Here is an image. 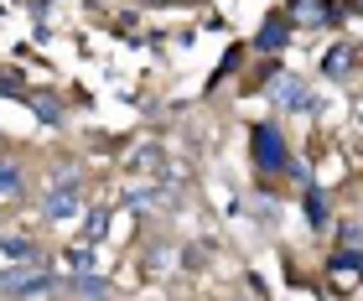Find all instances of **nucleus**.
<instances>
[{"mask_svg": "<svg viewBox=\"0 0 363 301\" xmlns=\"http://www.w3.org/2000/svg\"><path fill=\"white\" fill-rule=\"evenodd\" d=\"M0 296H62V280L42 270H11L0 280Z\"/></svg>", "mask_w": 363, "mask_h": 301, "instance_id": "f257e3e1", "label": "nucleus"}, {"mask_svg": "<svg viewBox=\"0 0 363 301\" xmlns=\"http://www.w3.org/2000/svg\"><path fill=\"white\" fill-rule=\"evenodd\" d=\"M250 150H255V166H265V172H286V141L275 136V125H255L250 136Z\"/></svg>", "mask_w": 363, "mask_h": 301, "instance_id": "f03ea898", "label": "nucleus"}, {"mask_svg": "<svg viewBox=\"0 0 363 301\" xmlns=\"http://www.w3.org/2000/svg\"><path fill=\"white\" fill-rule=\"evenodd\" d=\"M270 94H275V104H280V109H301V114H306V109H317V99L306 94V83L296 78V73L275 78V89H270Z\"/></svg>", "mask_w": 363, "mask_h": 301, "instance_id": "7ed1b4c3", "label": "nucleus"}, {"mask_svg": "<svg viewBox=\"0 0 363 301\" xmlns=\"http://www.w3.org/2000/svg\"><path fill=\"white\" fill-rule=\"evenodd\" d=\"M78 208H84V203H78V182H68V187H52V192H47V203H42V213H47L52 224L78 219Z\"/></svg>", "mask_w": 363, "mask_h": 301, "instance_id": "20e7f679", "label": "nucleus"}, {"mask_svg": "<svg viewBox=\"0 0 363 301\" xmlns=\"http://www.w3.org/2000/svg\"><path fill=\"white\" fill-rule=\"evenodd\" d=\"M109 275H94V270H73L62 280V296H109Z\"/></svg>", "mask_w": 363, "mask_h": 301, "instance_id": "39448f33", "label": "nucleus"}, {"mask_svg": "<svg viewBox=\"0 0 363 301\" xmlns=\"http://www.w3.org/2000/svg\"><path fill=\"white\" fill-rule=\"evenodd\" d=\"M0 265H37V244L6 234V239H0Z\"/></svg>", "mask_w": 363, "mask_h": 301, "instance_id": "423d86ee", "label": "nucleus"}, {"mask_svg": "<svg viewBox=\"0 0 363 301\" xmlns=\"http://www.w3.org/2000/svg\"><path fill=\"white\" fill-rule=\"evenodd\" d=\"M353 62H358V47H348V42H342V47H333V53H327L322 73H327V78H342V73L353 68Z\"/></svg>", "mask_w": 363, "mask_h": 301, "instance_id": "0eeeda50", "label": "nucleus"}, {"mask_svg": "<svg viewBox=\"0 0 363 301\" xmlns=\"http://www.w3.org/2000/svg\"><path fill=\"white\" fill-rule=\"evenodd\" d=\"M296 21H306V26H322V21H333V6L327 0H296Z\"/></svg>", "mask_w": 363, "mask_h": 301, "instance_id": "6e6552de", "label": "nucleus"}, {"mask_svg": "<svg viewBox=\"0 0 363 301\" xmlns=\"http://www.w3.org/2000/svg\"><path fill=\"white\" fill-rule=\"evenodd\" d=\"M286 42H291V21H265V31L255 37L259 53H275V47H286Z\"/></svg>", "mask_w": 363, "mask_h": 301, "instance_id": "1a4fd4ad", "label": "nucleus"}, {"mask_svg": "<svg viewBox=\"0 0 363 301\" xmlns=\"http://www.w3.org/2000/svg\"><path fill=\"white\" fill-rule=\"evenodd\" d=\"M342 275H363V249H342V255H333V280Z\"/></svg>", "mask_w": 363, "mask_h": 301, "instance_id": "9d476101", "label": "nucleus"}, {"mask_svg": "<svg viewBox=\"0 0 363 301\" xmlns=\"http://www.w3.org/2000/svg\"><path fill=\"white\" fill-rule=\"evenodd\" d=\"M306 219L317 224V229L327 224V192H322V187H311V192H306Z\"/></svg>", "mask_w": 363, "mask_h": 301, "instance_id": "9b49d317", "label": "nucleus"}, {"mask_svg": "<svg viewBox=\"0 0 363 301\" xmlns=\"http://www.w3.org/2000/svg\"><path fill=\"white\" fill-rule=\"evenodd\" d=\"M21 187V166L16 161H0V192H16Z\"/></svg>", "mask_w": 363, "mask_h": 301, "instance_id": "f8f14e48", "label": "nucleus"}, {"mask_svg": "<svg viewBox=\"0 0 363 301\" xmlns=\"http://www.w3.org/2000/svg\"><path fill=\"white\" fill-rule=\"evenodd\" d=\"M31 104H37V114H42L47 125H57V120H62V104H57V99H31Z\"/></svg>", "mask_w": 363, "mask_h": 301, "instance_id": "ddd939ff", "label": "nucleus"}, {"mask_svg": "<svg viewBox=\"0 0 363 301\" xmlns=\"http://www.w3.org/2000/svg\"><path fill=\"white\" fill-rule=\"evenodd\" d=\"M135 166H145V172H156V166H161V146H140V150H135Z\"/></svg>", "mask_w": 363, "mask_h": 301, "instance_id": "4468645a", "label": "nucleus"}, {"mask_svg": "<svg viewBox=\"0 0 363 301\" xmlns=\"http://www.w3.org/2000/svg\"><path fill=\"white\" fill-rule=\"evenodd\" d=\"M156 203H161V192H156V187H151V192H145V187H140V192H130V208H140V213H145V208H156Z\"/></svg>", "mask_w": 363, "mask_h": 301, "instance_id": "2eb2a0df", "label": "nucleus"}, {"mask_svg": "<svg viewBox=\"0 0 363 301\" xmlns=\"http://www.w3.org/2000/svg\"><path fill=\"white\" fill-rule=\"evenodd\" d=\"M68 182H78V166L68 161V166H57V172H52V187H68Z\"/></svg>", "mask_w": 363, "mask_h": 301, "instance_id": "dca6fc26", "label": "nucleus"}, {"mask_svg": "<svg viewBox=\"0 0 363 301\" xmlns=\"http://www.w3.org/2000/svg\"><path fill=\"white\" fill-rule=\"evenodd\" d=\"M0 94H26V89L16 83V73H0Z\"/></svg>", "mask_w": 363, "mask_h": 301, "instance_id": "f3484780", "label": "nucleus"}, {"mask_svg": "<svg viewBox=\"0 0 363 301\" xmlns=\"http://www.w3.org/2000/svg\"><path fill=\"white\" fill-rule=\"evenodd\" d=\"M104 229H109V213H104V208H99V213H94V219H89V234H104Z\"/></svg>", "mask_w": 363, "mask_h": 301, "instance_id": "a211bd4d", "label": "nucleus"}, {"mask_svg": "<svg viewBox=\"0 0 363 301\" xmlns=\"http://www.w3.org/2000/svg\"><path fill=\"white\" fill-rule=\"evenodd\" d=\"M358 11H363V0H358Z\"/></svg>", "mask_w": 363, "mask_h": 301, "instance_id": "6ab92c4d", "label": "nucleus"}]
</instances>
